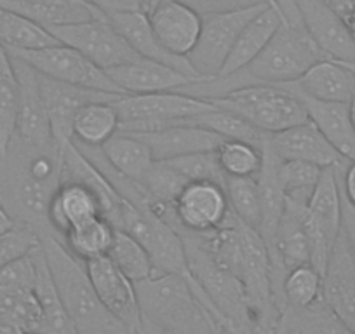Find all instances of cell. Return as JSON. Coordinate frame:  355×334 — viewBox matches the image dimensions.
Here are the masks:
<instances>
[{
  "mask_svg": "<svg viewBox=\"0 0 355 334\" xmlns=\"http://www.w3.org/2000/svg\"><path fill=\"white\" fill-rule=\"evenodd\" d=\"M40 245L64 310L77 334H131L98 299L85 265L49 230H39Z\"/></svg>",
  "mask_w": 355,
  "mask_h": 334,
  "instance_id": "1",
  "label": "cell"
},
{
  "mask_svg": "<svg viewBox=\"0 0 355 334\" xmlns=\"http://www.w3.org/2000/svg\"><path fill=\"white\" fill-rule=\"evenodd\" d=\"M143 322L164 334H216L220 331L180 275H152L136 284Z\"/></svg>",
  "mask_w": 355,
  "mask_h": 334,
  "instance_id": "2",
  "label": "cell"
},
{
  "mask_svg": "<svg viewBox=\"0 0 355 334\" xmlns=\"http://www.w3.org/2000/svg\"><path fill=\"white\" fill-rule=\"evenodd\" d=\"M190 274L216 308L225 334H254L244 285L234 274L218 267L202 244V237L182 234Z\"/></svg>",
  "mask_w": 355,
  "mask_h": 334,
  "instance_id": "3",
  "label": "cell"
},
{
  "mask_svg": "<svg viewBox=\"0 0 355 334\" xmlns=\"http://www.w3.org/2000/svg\"><path fill=\"white\" fill-rule=\"evenodd\" d=\"M209 101L225 110L235 112L268 136L310 121L305 105L296 94L270 84L235 87Z\"/></svg>",
  "mask_w": 355,
  "mask_h": 334,
  "instance_id": "4",
  "label": "cell"
},
{
  "mask_svg": "<svg viewBox=\"0 0 355 334\" xmlns=\"http://www.w3.org/2000/svg\"><path fill=\"white\" fill-rule=\"evenodd\" d=\"M322 60L327 58L303 26L282 23L268 46L242 73L254 84L286 86L300 80Z\"/></svg>",
  "mask_w": 355,
  "mask_h": 334,
  "instance_id": "5",
  "label": "cell"
},
{
  "mask_svg": "<svg viewBox=\"0 0 355 334\" xmlns=\"http://www.w3.org/2000/svg\"><path fill=\"white\" fill-rule=\"evenodd\" d=\"M114 105L121 117L119 132L128 134L159 131L216 108L213 101L178 91L139 96L125 94L115 100Z\"/></svg>",
  "mask_w": 355,
  "mask_h": 334,
  "instance_id": "6",
  "label": "cell"
},
{
  "mask_svg": "<svg viewBox=\"0 0 355 334\" xmlns=\"http://www.w3.org/2000/svg\"><path fill=\"white\" fill-rule=\"evenodd\" d=\"M338 171L340 167L324 169L306 204L305 225L310 240V265L322 277L343 230V202Z\"/></svg>",
  "mask_w": 355,
  "mask_h": 334,
  "instance_id": "7",
  "label": "cell"
},
{
  "mask_svg": "<svg viewBox=\"0 0 355 334\" xmlns=\"http://www.w3.org/2000/svg\"><path fill=\"white\" fill-rule=\"evenodd\" d=\"M8 53L12 58L25 61L37 73L53 78L56 82L124 96L121 87L108 77L107 71L101 70L85 56H82L78 51L63 46V44L35 51H8Z\"/></svg>",
  "mask_w": 355,
  "mask_h": 334,
  "instance_id": "8",
  "label": "cell"
},
{
  "mask_svg": "<svg viewBox=\"0 0 355 334\" xmlns=\"http://www.w3.org/2000/svg\"><path fill=\"white\" fill-rule=\"evenodd\" d=\"M47 32L58 42L78 51L105 71L141 60L108 18L54 26Z\"/></svg>",
  "mask_w": 355,
  "mask_h": 334,
  "instance_id": "9",
  "label": "cell"
},
{
  "mask_svg": "<svg viewBox=\"0 0 355 334\" xmlns=\"http://www.w3.org/2000/svg\"><path fill=\"white\" fill-rule=\"evenodd\" d=\"M266 6L268 4L204 18L199 42H197L196 49L190 53V56L187 58L193 70L206 80L216 78L221 68L227 63L244 26L258 12H261Z\"/></svg>",
  "mask_w": 355,
  "mask_h": 334,
  "instance_id": "10",
  "label": "cell"
},
{
  "mask_svg": "<svg viewBox=\"0 0 355 334\" xmlns=\"http://www.w3.org/2000/svg\"><path fill=\"white\" fill-rule=\"evenodd\" d=\"M230 214L225 185L190 182L173 204L171 225L180 234L207 235L216 231Z\"/></svg>",
  "mask_w": 355,
  "mask_h": 334,
  "instance_id": "11",
  "label": "cell"
},
{
  "mask_svg": "<svg viewBox=\"0 0 355 334\" xmlns=\"http://www.w3.org/2000/svg\"><path fill=\"white\" fill-rule=\"evenodd\" d=\"M85 272L93 284L94 292L101 305L129 329V333L136 334L143 326L141 310H139L136 284L129 281L117 267L110 261V258H96L87 261Z\"/></svg>",
  "mask_w": 355,
  "mask_h": 334,
  "instance_id": "12",
  "label": "cell"
},
{
  "mask_svg": "<svg viewBox=\"0 0 355 334\" xmlns=\"http://www.w3.org/2000/svg\"><path fill=\"white\" fill-rule=\"evenodd\" d=\"M39 80L47 115H49L53 141L58 152H61L64 146L73 141L71 124H73V118L77 115V112L84 105L94 103V101H115L122 96V94H108L100 93V91L70 86V84L56 82L40 73Z\"/></svg>",
  "mask_w": 355,
  "mask_h": 334,
  "instance_id": "13",
  "label": "cell"
},
{
  "mask_svg": "<svg viewBox=\"0 0 355 334\" xmlns=\"http://www.w3.org/2000/svg\"><path fill=\"white\" fill-rule=\"evenodd\" d=\"M322 299L331 313L355 334V254L345 228L324 275Z\"/></svg>",
  "mask_w": 355,
  "mask_h": 334,
  "instance_id": "14",
  "label": "cell"
},
{
  "mask_svg": "<svg viewBox=\"0 0 355 334\" xmlns=\"http://www.w3.org/2000/svg\"><path fill=\"white\" fill-rule=\"evenodd\" d=\"M12 63H15L19 82L16 134L32 148L46 150L49 146H54L49 115H47L42 91H40L39 73L18 58H12Z\"/></svg>",
  "mask_w": 355,
  "mask_h": 334,
  "instance_id": "15",
  "label": "cell"
},
{
  "mask_svg": "<svg viewBox=\"0 0 355 334\" xmlns=\"http://www.w3.org/2000/svg\"><path fill=\"white\" fill-rule=\"evenodd\" d=\"M153 33L166 51L189 58L202 32L204 18L180 0H159L148 11Z\"/></svg>",
  "mask_w": 355,
  "mask_h": 334,
  "instance_id": "16",
  "label": "cell"
},
{
  "mask_svg": "<svg viewBox=\"0 0 355 334\" xmlns=\"http://www.w3.org/2000/svg\"><path fill=\"white\" fill-rule=\"evenodd\" d=\"M302 25L327 60L355 61V40L324 0H295Z\"/></svg>",
  "mask_w": 355,
  "mask_h": 334,
  "instance_id": "17",
  "label": "cell"
},
{
  "mask_svg": "<svg viewBox=\"0 0 355 334\" xmlns=\"http://www.w3.org/2000/svg\"><path fill=\"white\" fill-rule=\"evenodd\" d=\"M268 145L279 160H300L322 169L341 167L347 162L312 121L268 136Z\"/></svg>",
  "mask_w": 355,
  "mask_h": 334,
  "instance_id": "18",
  "label": "cell"
},
{
  "mask_svg": "<svg viewBox=\"0 0 355 334\" xmlns=\"http://www.w3.org/2000/svg\"><path fill=\"white\" fill-rule=\"evenodd\" d=\"M108 77L121 87L124 94H159L182 91L190 84L202 82L196 77L182 73L166 64L148 60H138L107 71Z\"/></svg>",
  "mask_w": 355,
  "mask_h": 334,
  "instance_id": "19",
  "label": "cell"
},
{
  "mask_svg": "<svg viewBox=\"0 0 355 334\" xmlns=\"http://www.w3.org/2000/svg\"><path fill=\"white\" fill-rule=\"evenodd\" d=\"M132 136L141 139L148 146L155 162L192 155V153L214 152L221 145V141H225L221 136L214 134L213 131L192 125L187 121L159 129V131L138 132Z\"/></svg>",
  "mask_w": 355,
  "mask_h": 334,
  "instance_id": "20",
  "label": "cell"
},
{
  "mask_svg": "<svg viewBox=\"0 0 355 334\" xmlns=\"http://www.w3.org/2000/svg\"><path fill=\"white\" fill-rule=\"evenodd\" d=\"M277 87L320 103L348 105L355 94V75L338 61L322 60L313 64L300 80Z\"/></svg>",
  "mask_w": 355,
  "mask_h": 334,
  "instance_id": "21",
  "label": "cell"
},
{
  "mask_svg": "<svg viewBox=\"0 0 355 334\" xmlns=\"http://www.w3.org/2000/svg\"><path fill=\"white\" fill-rule=\"evenodd\" d=\"M108 21L119 30L122 37L128 40L129 46L132 47L136 54L143 60L155 61V63L166 64V67L174 68V70L182 71V73L196 77L199 80H206L200 77L190 61L187 58H180L171 54L162 47L159 39L153 33L152 26H150L148 16L146 12H125V15H115L108 18Z\"/></svg>",
  "mask_w": 355,
  "mask_h": 334,
  "instance_id": "22",
  "label": "cell"
},
{
  "mask_svg": "<svg viewBox=\"0 0 355 334\" xmlns=\"http://www.w3.org/2000/svg\"><path fill=\"white\" fill-rule=\"evenodd\" d=\"M98 216H101L100 197L78 182H61L47 207V223L61 235Z\"/></svg>",
  "mask_w": 355,
  "mask_h": 334,
  "instance_id": "23",
  "label": "cell"
},
{
  "mask_svg": "<svg viewBox=\"0 0 355 334\" xmlns=\"http://www.w3.org/2000/svg\"><path fill=\"white\" fill-rule=\"evenodd\" d=\"M284 23L281 12L275 11L272 6H266L261 12L254 16L244 30L239 35L237 42H235L234 49H232L230 56H228L227 63L221 68L220 75L216 78L232 77L241 71H244L259 54L263 53L272 37L279 30V26Z\"/></svg>",
  "mask_w": 355,
  "mask_h": 334,
  "instance_id": "24",
  "label": "cell"
},
{
  "mask_svg": "<svg viewBox=\"0 0 355 334\" xmlns=\"http://www.w3.org/2000/svg\"><path fill=\"white\" fill-rule=\"evenodd\" d=\"M265 160H263L261 173L258 176L259 195H261V227L259 235L266 245V251L270 253L275 242L279 223L282 220V214L286 209V195L282 190L281 179H279V157L272 152L266 138L263 145Z\"/></svg>",
  "mask_w": 355,
  "mask_h": 334,
  "instance_id": "25",
  "label": "cell"
},
{
  "mask_svg": "<svg viewBox=\"0 0 355 334\" xmlns=\"http://www.w3.org/2000/svg\"><path fill=\"white\" fill-rule=\"evenodd\" d=\"M296 96L303 101L310 121L322 131L334 150L347 162H355V131L348 117V105L320 103L300 94Z\"/></svg>",
  "mask_w": 355,
  "mask_h": 334,
  "instance_id": "26",
  "label": "cell"
},
{
  "mask_svg": "<svg viewBox=\"0 0 355 334\" xmlns=\"http://www.w3.org/2000/svg\"><path fill=\"white\" fill-rule=\"evenodd\" d=\"M101 157L112 171L138 185L143 176L153 166V157L148 146L132 134L119 132L101 146Z\"/></svg>",
  "mask_w": 355,
  "mask_h": 334,
  "instance_id": "27",
  "label": "cell"
},
{
  "mask_svg": "<svg viewBox=\"0 0 355 334\" xmlns=\"http://www.w3.org/2000/svg\"><path fill=\"white\" fill-rule=\"evenodd\" d=\"M121 117L114 101H94L77 112L71 124V134L80 145L101 148L108 139L119 134Z\"/></svg>",
  "mask_w": 355,
  "mask_h": 334,
  "instance_id": "28",
  "label": "cell"
},
{
  "mask_svg": "<svg viewBox=\"0 0 355 334\" xmlns=\"http://www.w3.org/2000/svg\"><path fill=\"white\" fill-rule=\"evenodd\" d=\"M19 82L11 54L0 44V160H6L16 136Z\"/></svg>",
  "mask_w": 355,
  "mask_h": 334,
  "instance_id": "29",
  "label": "cell"
},
{
  "mask_svg": "<svg viewBox=\"0 0 355 334\" xmlns=\"http://www.w3.org/2000/svg\"><path fill=\"white\" fill-rule=\"evenodd\" d=\"M115 231L117 228L110 221L105 220L103 216H98L67 231L63 235L64 245L77 260L87 263L96 258L107 256L114 242Z\"/></svg>",
  "mask_w": 355,
  "mask_h": 334,
  "instance_id": "30",
  "label": "cell"
},
{
  "mask_svg": "<svg viewBox=\"0 0 355 334\" xmlns=\"http://www.w3.org/2000/svg\"><path fill=\"white\" fill-rule=\"evenodd\" d=\"M0 44L8 51H35L60 42L25 16L0 8Z\"/></svg>",
  "mask_w": 355,
  "mask_h": 334,
  "instance_id": "31",
  "label": "cell"
},
{
  "mask_svg": "<svg viewBox=\"0 0 355 334\" xmlns=\"http://www.w3.org/2000/svg\"><path fill=\"white\" fill-rule=\"evenodd\" d=\"M277 334H354L331 313L326 303L310 308H284Z\"/></svg>",
  "mask_w": 355,
  "mask_h": 334,
  "instance_id": "32",
  "label": "cell"
},
{
  "mask_svg": "<svg viewBox=\"0 0 355 334\" xmlns=\"http://www.w3.org/2000/svg\"><path fill=\"white\" fill-rule=\"evenodd\" d=\"M0 313L25 334L40 333L42 306L39 296L32 289L0 285Z\"/></svg>",
  "mask_w": 355,
  "mask_h": 334,
  "instance_id": "33",
  "label": "cell"
},
{
  "mask_svg": "<svg viewBox=\"0 0 355 334\" xmlns=\"http://www.w3.org/2000/svg\"><path fill=\"white\" fill-rule=\"evenodd\" d=\"M218 164L225 178H258L265 152L263 146L239 139H225L216 148Z\"/></svg>",
  "mask_w": 355,
  "mask_h": 334,
  "instance_id": "34",
  "label": "cell"
},
{
  "mask_svg": "<svg viewBox=\"0 0 355 334\" xmlns=\"http://www.w3.org/2000/svg\"><path fill=\"white\" fill-rule=\"evenodd\" d=\"M107 256L135 284L155 275L153 263L150 260V254L146 253V249L132 235L125 234L124 230L115 231L114 242H112V247Z\"/></svg>",
  "mask_w": 355,
  "mask_h": 334,
  "instance_id": "35",
  "label": "cell"
},
{
  "mask_svg": "<svg viewBox=\"0 0 355 334\" xmlns=\"http://www.w3.org/2000/svg\"><path fill=\"white\" fill-rule=\"evenodd\" d=\"M187 122L207 129V131H213L214 134L221 136L223 139H239V141H248L258 146L265 145L266 138H268V134L249 124L244 117L220 107L202 115H197Z\"/></svg>",
  "mask_w": 355,
  "mask_h": 334,
  "instance_id": "36",
  "label": "cell"
},
{
  "mask_svg": "<svg viewBox=\"0 0 355 334\" xmlns=\"http://www.w3.org/2000/svg\"><path fill=\"white\" fill-rule=\"evenodd\" d=\"M324 277L312 267L302 265L286 274L282 282L284 308L303 310L322 301Z\"/></svg>",
  "mask_w": 355,
  "mask_h": 334,
  "instance_id": "37",
  "label": "cell"
},
{
  "mask_svg": "<svg viewBox=\"0 0 355 334\" xmlns=\"http://www.w3.org/2000/svg\"><path fill=\"white\" fill-rule=\"evenodd\" d=\"M228 206L234 216L245 227L259 234L261 227V195L258 178H227L225 179Z\"/></svg>",
  "mask_w": 355,
  "mask_h": 334,
  "instance_id": "38",
  "label": "cell"
},
{
  "mask_svg": "<svg viewBox=\"0 0 355 334\" xmlns=\"http://www.w3.org/2000/svg\"><path fill=\"white\" fill-rule=\"evenodd\" d=\"M322 171V167L309 162L281 160L279 162V179H281L286 200L306 206Z\"/></svg>",
  "mask_w": 355,
  "mask_h": 334,
  "instance_id": "39",
  "label": "cell"
},
{
  "mask_svg": "<svg viewBox=\"0 0 355 334\" xmlns=\"http://www.w3.org/2000/svg\"><path fill=\"white\" fill-rule=\"evenodd\" d=\"M173 167L178 175H182L187 182H214L225 185V175L218 164L216 150L214 152L192 153V155L178 157V159L164 160Z\"/></svg>",
  "mask_w": 355,
  "mask_h": 334,
  "instance_id": "40",
  "label": "cell"
},
{
  "mask_svg": "<svg viewBox=\"0 0 355 334\" xmlns=\"http://www.w3.org/2000/svg\"><path fill=\"white\" fill-rule=\"evenodd\" d=\"M39 245V230L32 223H16L11 231L0 237V268L28 256Z\"/></svg>",
  "mask_w": 355,
  "mask_h": 334,
  "instance_id": "41",
  "label": "cell"
},
{
  "mask_svg": "<svg viewBox=\"0 0 355 334\" xmlns=\"http://www.w3.org/2000/svg\"><path fill=\"white\" fill-rule=\"evenodd\" d=\"M60 185L47 182H37L30 176H23L18 185V199L23 209L28 211L32 216L44 218L47 221V207H49L53 193Z\"/></svg>",
  "mask_w": 355,
  "mask_h": 334,
  "instance_id": "42",
  "label": "cell"
},
{
  "mask_svg": "<svg viewBox=\"0 0 355 334\" xmlns=\"http://www.w3.org/2000/svg\"><path fill=\"white\" fill-rule=\"evenodd\" d=\"M0 285L6 288H21L35 291L37 285V261L33 251L12 263L0 268Z\"/></svg>",
  "mask_w": 355,
  "mask_h": 334,
  "instance_id": "43",
  "label": "cell"
},
{
  "mask_svg": "<svg viewBox=\"0 0 355 334\" xmlns=\"http://www.w3.org/2000/svg\"><path fill=\"white\" fill-rule=\"evenodd\" d=\"M189 8H192L197 15L202 18L214 15H223V12L241 11V9L256 8V6L268 4L266 0H180ZM270 6V4H268Z\"/></svg>",
  "mask_w": 355,
  "mask_h": 334,
  "instance_id": "44",
  "label": "cell"
},
{
  "mask_svg": "<svg viewBox=\"0 0 355 334\" xmlns=\"http://www.w3.org/2000/svg\"><path fill=\"white\" fill-rule=\"evenodd\" d=\"M85 2L93 6L105 18L125 15V12H146L148 15L150 11V0H85Z\"/></svg>",
  "mask_w": 355,
  "mask_h": 334,
  "instance_id": "45",
  "label": "cell"
},
{
  "mask_svg": "<svg viewBox=\"0 0 355 334\" xmlns=\"http://www.w3.org/2000/svg\"><path fill=\"white\" fill-rule=\"evenodd\" d=\"M324 4L341 19L355 40V0H324Z\"/></svg>",
  "mask_w": 355,
  "mask_h": 334,
  "instance_id": "46",
  "label": "cell"
},
{
  "mask_svg": "<svg viewBox=\"0 0 355 334\" xmlns=\"http://www.w3.org/2000/svg\"><path fill=\"white\" fill-rule=\"evenodd\" d=\"M343 190L347 197V204L355 211V162H348L343 173Z\"/></svg>",
  "mask_w": 355,
  "mask_h": 334,
  "instance_id": "47",
  "label": "cell"
},
{
  "mask_svg": "<svg viewBox=\"0 0 355 334\" xmlns=\"http://www.w3.org/2000/svg\"><path fill=\"white\" fill-rule=\"evenodd\" d=\"M15 225L16 221L12 220L11 214L8 213V209L0 204V237L8 234V231H11L12 228H15Z\"/></svg>",
  "mask_w": 355,
  "mask_h": 334,
  "instance_id": "48",
  "label": "cell"
},
{
  "mask_svg": "<svg viewBox=\"0 0 355 334\" xmlns=\"http://www.w3.org/2000/svg\"><path fill=\"white\" fill-rule=\"evenodd\" d=\"M16 2H37V4H54V6H84L85 0H16Z\"/></svg>",
  "mask_w": 355,
  "mask_h": 334,
  "instance_id": "49",
  "label": "cell"
},
{
  "mask_svg": "<svg viewBox=\"0 0 355 334\" xmlns=\"http://www.w3.org/2000/svg\"><path fill=\"white\" fill-rule=\"evenodd\" d=\"M136 334H164V333H160L159 329H155V327H153V326H150V324L143 322L141 329H139L138 333H136Z\"/></svg>",
  "mask_w": 355,
  "mask_h": 334,
  "instance_id": "50",
  "label": "cell"
},
{
  "mask_svg": "<svg viewBox=\"0 0 355 334\" xmlns=\"http://www.w3.org/2000/svg\"><path fill=\"white\" fill-rule=\"evenodd\" d=\"M348 117H350L352 128H354V131H355V94H354V98L350 100V103H348Z\"/></svg>",
  "mask_w": 355,
  "mask_h": 334,
  "instance_id": "51",
  "label": "cell"
},
{
  "mask_svg": "<svg viewBox=\"0 0 355 334\" xmlns=\"http://www.w3.org/2000/svg\"><path fill=\"white\" fill-rule=\"evenodd\" d=\"M343 228H345V231H347V235H348V238H350V244H352V249H354V254H355V225L354 227H352V230L350 228L347 227V225L343 223Z\"/></svg>",
  "mask_w": 355,
  "mask_h": 334,
  "instance_id": "52",
  "label": "cell"
},
{
  "mask_svg": "<svg viewBox=\"0 0 355 334\" xmlns=\"http://www.w3.org/2000/svg\"><path fill=\"white\" fill-rule=\"evenodd\" d=\"M338 63H340L341 67L347 68L348 71H352V73L355 75V61H338Z\"/></svg>",
  "mask_w": 355,
  "mask_h": 334,
  "instance_id": "53",
  "label": "cell"
},
{
  "mask_svg": "<svg viewBox=\"0 0 355 334\" xmlns=\"http://www.w3.org/2000/svg\"><path fill=\"white\" fill-rule=\"evenodd\" d=\"M157 2H159V0H150V9H152V8H153V6H155V4H157Z\"/></svg>",
  "mask_w": 355,
  "mask_h": 334,
  "instance_id": "54",
  "label": "cell"
},
{
  "mask_svg": "<svg viewBox=\"0 0 355 334\" xmlns=\"http://www.w3.org/2000/svg\"><path fill=\"white\" fill-rule=\"evenodd\" d=\"M266 2H268V4H270V6H272V8H274V9H275V2H274V0H266ZM275 11H277V9H275Z\"/></svg>",
  "mask_w": 355,
  "mask_h": 334,
  "instance_id": "55",
  "label": "cell"
},
{
  "mask_svg": "<svg viewBox=\"0 0 355 334\" xmlns=\"http://www.w3.org/2000/svg\"><path fill=\"white\" fill-rule=\"evenodd\" d=\"M32 334H40V333H32Z\"/></svg>",
  "mask_w": 355,
  "mask_h": 334,
  "instance_id": "56",
  "label": "cell"
},
{
  "mask_svg": "<svg viewBox=\"0 0 355 334\" xmlns=\"http://www.w3.org/2000/svg\"><path fill=\"white\" fill-rule=\"evenodd\" d=\"M216 334H220V333H216Z\"/></svg>",
  "mask_w": 355,
  "mask_h": 334,
  "instance_id": "57",
  "label": "cell"
}]
</instances>
